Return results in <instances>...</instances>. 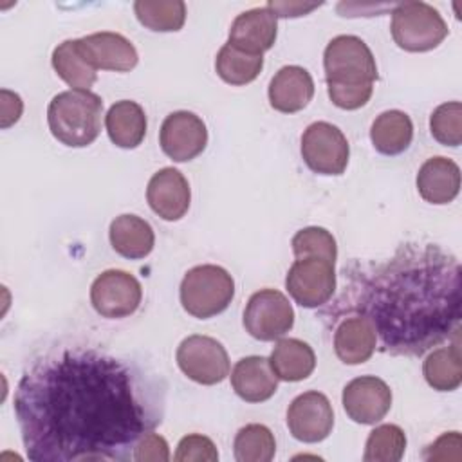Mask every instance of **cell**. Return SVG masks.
I'll return each mask as SVG.
<instances>
[{
    "instance_id": "5bb4252c",
    "label": "cell",
    "mask_w": 462,
    "mask_h": 462,
    "mask_svg": "<svg viewBox=\"0 0 462 462\" xmlns=\"http://www.w3.org/2000/svg\"><path fill=\"white\" fill-rule=\"evenodd\" d=\"M343 408L346 415L359 424L379 422L392 406V390L375 375L352 379L343 388Z\"/></svg>"
},
{
    "instance_id": "603a6c76",
    "label": "cell",
    "mask_w": 462,
    "mask_h": 462,
    "mask_svg": "<svg viewBox=\"0 0 462 462\" xmlns=\"http://www.w3.org/2000/svg\"><path fill=\"white\" fill-rule=\"evenodd\" d=\"M110 141L119 148H135L146 135V116L141 105L130 99L114 103L105 117Z\"/></svg>"
},
{
    "instance_id": "7402d4cb",
    "label": "cell",
    "mask_w": 462,
    "mask_h": 462,
    "mask_svg": "<svg viewBox=\"0 0 462 462\" xmlns=\"http://www.w3.org/2000/svg\"><path fill=\"white\" fill-rule=\"evenodd\" d=\"M110 244L114 251L130 260H141L153 249L152 226L137 215H119L110 224Z\"/></svg>"
},
{
    "instance_id": "d6a6232c",
    "label": "cell",
    "mask_w": 462,
    "mask_h": 462,
    "mask_svg": "<svg viewBox=\"0 0 462 462\" xmlns=\"http://www.w3.org/2000/svg\"><path fill=\"white\" fill-rule=\"evenodd\" d=\"M430 132L444 146H458L462 143V105L449 101L439 105L430 117Z\"/></svg>"
},
{
    "instance_id": "277c9868",
    "label": "cell",
    "mask_w": 462,
    "mask_h": 462,
    "mask_svg": "<svg viewBox=\"0 0 462 462\" xmlns=\"http://www.w3.org/2000/svg\"><path fill=\"white\" fill-rule=\"evenodd\" d=\"M103 101L90 90H65L52 97L47 108L51 134L63 144L81 148L94 143L101 132Z\"/></svg>"
},
{
    "instance_id": "d6986e66",
    "label": "cell",
    "mask_w": 462,
    "mask_h": 462,
    "mask_svg": "<svg viewBox=\"0 0 462 462\" xmlns=\"http://www.w3.org/2000/svg\"><path fill=\"white\" fill-rule=\"evenodd\" d=\"M231 384L236 395L247 402H263L271 399L278 388V377L269 359L249 356L240 359L231 372Z\"/></svg>"
},
{
    "instance_id": "ba28073f",
    "label": "cell",
    "mask_w": 462,
    "mask_h": 462,
    "mask_svg": "<svg viewBox=\"0 0 462 462\" xmlns=\"http://www.w3.org/2000/svg\"><path fill=\"white\" fill-rule=\"evenodd\" d=\"M294 325V310L285 294L274 289L254 292L244 310L245 330L260 341H274Z\"/></svg>"
},
{
    "instance_id": "4316f807",
    "label": "cell",
    "mask_w": 462,
    "mask_h": 462,
    "mask_svg": "<svg viewBox=\"0 0 462 462\" xmlns=\"http://www.w3.org/2000/svg\"><path fill=\"white\" fill-rule=\"evenodd\" d=\"M428 384L439 392L457 390L462 383V361L458 337L453 345L433 350L422 366Z\"/></svg>"
},
{
    "instance_id": "e575fe53",
    "label": "cell",
    "mask_w": 462,
    "mask_h": 462,
    "mask_svg": "<svg viewBox=\"0 0 462 462\" xmlns=\"http://www.w3.org/2000/svg\"><path fill=\"white\" fill-rule=\"evenodd\" d=\"M170 458L168 442L164 437L150 431L135 446L134 460L137 462H166Z\"/></svg>"
},
{
    "instance_id": "3957f363",
    "label": "cell",
    "mask_w": 462,
    "mask_h": 462,
    "mask_svg": "<svg viewBox=\"0 0 462 462\" xmlns=\"http://www.w3.org/2000/svg\"><path fill=\"white\" fill-rule=\"evenodd\" d=\"M327 90L330 101L343 110L366 105L377 79V65L368 45L352 34L328 42L323 54Z\"/></svg>"
},
{
    "instance_id": "6da1fadb",
    "label": "cell",
    "mask_w": 462,
    "mask_h": 462,
    "mask_svg": "<svg viewBox=\"0 0 462 462\" xmlns=\"http://www.w3.org/2000/svg\"><path fill=\"white\" fill-rule=\"evenodd\" d=\"M14 415L32 462H125L161 424L164 386L134 361L69 346L25 370Z\"/></svg>"
},
{
    "instance_id": "9a60e30c",
    "label": "cell",
    "mask_w": 462,
    "mask_h": 462,
    "mask_svg": "<svg viewBox=\"0 0 462 462\" xmlns=\"http://www.w3.org/2000/svg\"><path fill=\"white\" fill-rule=\"evenodd\" d=\"M146 200L155 215L164 220H179L186 215L191 191L186 177L175 168H162L148 182Z\"/></svg>"
},
{
    "instance_id": "f546056e",
    "label": "cell",
    "mask_w": 462,
    "mask_h": 462,
    "mask_svg": "<svg viewBox=\"0 0 462 462\" xmlns=\"http://www.w3.org/2000/svg\"><path fill=\"white\" fill-rule=\"evenodd\" d=\"M233 451L238 462H269L276 453L274 435L263 424H247L238 430Z\"/></svg>"
},
{
    "instance_id": "484cf974",
    "label": "cell",
    "mask_w": 462,
    "mask_h": 462,
    "mask_svg": "<svg viewBox=\"0 0 462 462\" xmlns=\"http://www.w3.org/2000/svg\"><path fill=\"white\" fill-rule=\"evenodd\" d=\"M56 74L76 90H88L96 83V69L83 54L78 40H65L52 52Z\"/></svg>"
},
{
    "instance_id": "52a82bcc",
    "label": "cell",
    "mask_w": 462,
    "mask_h": 462,
    "mask_svg": "<svg viewBox=\"0 0 462 462\" xmlns=\"http://www.w3.org/2000/svg\"><path fill=\"white\" fill-rule=\"evenodd\" d=\"M348 155L346 137L327 121L309 125L301 135V157L314 173L341 175L346 170Z\"/></svg>"
},
{
    "instance_id": "5b68a950",
    "label": "cell",
    "mask_w": 462,
    "mask_h": 462,
    "mask_svg": "<svg viewBox=\"0 0 462 462\" xmlns=\"http://www.w3.org/2000/svg\"><path fill=\"white\" fill-rule=\"evenodd\" d=\"M235 296L233 276L220 265H197L180 283V303L195 318L206 319L227 309Z\"/></svg>"
},
{
    "instance_id": "7a4b0ae2",
    "label": "cell",
    "mask_w": 462,
    "mask_h": 462,
    "mask_svg": "<svg viewBox=\"0 0 462 462\" xmlns=\"http://www.w3.org/2000/svg\"><path fill=\"white\" fill-rule=\"evenodd\" d=\"M336 301L365 316L393 356H420L460 328V263L433 244H404L384 262L345 269Z\"/></svg>"
},
{
    "instance_id": "4fadbf2b",
    "label": "cell",
    "mask_w": 462,
    "mask_h": 462,
    "mask_svg": "<svg viewBox=\"0 0 462 462\" xmlns=\"http://www.w3.org/2000/svg\"><path fill=\"white\" fill-rule=\"evenodd\" d=\"M334 426V411L328 399L319 392L298 395L287 410V428L301 442H319L328 437Z\"/></svg>"
},
{
    "instance_id": "9c48e42d",
    "label": "cell",
    "mask_w": 462,
    "mask_h": 462,
    "mask_svg": "<svg viewBox=\"0 0 462 462\" xmlns=\"http://www.w3.org/2000/svg\"><path fill=\"white\" fill-rule=\"evenodd\" d=\"M177 365L199 384H217L229 374V357L222 343L209 336H189L177 348Z\"/></svg>"
},
{
    "instance_id": "8fae6325",
    "label": "cell",
    "mask_w": 462,
    "mask_h": 462,
    "mask_svg": "<svg viewBox=\"0 0 462 462\" xmlns=\"http://www.w3.org/2000/svg\"><path fill=\"white\" fill-rule=\"evenodd\" d=\"M141 298L143 289L137 278L119 269L101 273L90 287V301L94 310L110 319L134 314L141 303Z\"/></svg>"
},
{
    "instance_id": "1f68e13d",
    "label": "cell",
    "mask_w": 462,
    "mask_h": 462,
    "mask_svg": "<svg viewBox=\"0 0 462 462\" xmlns=\"http://www.w3.org/2000/svg\"><path fill=\"white\" fill-rule=\"evenodd\" d=\"M291 245H292V253H294L296 260L321 258V260L336 263V258H337L336 238L325 227L310 226V227L300 229L292 236Z\"/></svg>"
},
{
    "instance_id": "d590c367",
    "label": "cell",
    "mask_w": 462,
    "mask_h": 462,
    "mask_svg": "<svg viewBox=\"0 0 462 462\" xmlns=\"http://www.w3.org/2000/svg\"><path fill=\"white\" fill-rule=\"evenodd\" d=\"M460 433L449 431L439 437L431 446H428V451L424 453L426 460H458L460 458Z\"/></svg>"
},
{
    "instance_id": "30bf717a",
    "label": "cell",
    "mask_w": 462,
    "mask_h": 462,
    "mask_svg": "<svg viewBox=\"0 0 462 462\" xmlns=\"http://www.w3.org/2000/svg\"><path fill=\"white\" fill-rule=\"evenodd\" d=\"M285 287L298 305L305 309L321 307L336 291L334 263L321 258L294 260L287 273Z\"/></svg>"
},
{
    "instance_id": "ac0fdd59",
    "label": "cell",
    "mask_w": 462,
    "mask_h": 462,
    "mask_svg": "<svg viewBox=\"0 0 462 462\" xmlns=\"http://www.w3.org/2000/svg\"><path fill=\"white\" fill-rule=\"evenodd\" d=\"M314 96L312 76L298 65L282 67L269 83L271 106L283 114L303 110Z\"/></svg>"
},
{
    "instance_id": "8d00e7d4",
    "label": "cell",
    "mask_w": 462,
    "mask_h": 462,
    "mask_svg": "<svg viewBox=\"0 0 462 462\" xmlns=\"http://www.w3.org/2000/svg\"><path fill=\"white\" fill-rule=\"evenodd\" d=\"M0 97H2V123L0 125H2V128H7L20 119L23 103L18 94L9 92L5 88L0 92Z\"/></svg>"
},
{
    "instance_id": "4dcf8cb0",
    "label": "cell",
    "mask_w": 462,
    "mask_h": 462,
    "mask_svg": "<svg viewBox=\"0 0 462 462\" xmlns=\"http://www.w3.org/2000/svg\"><path fill=\"white\" fill-rule=\"evenodd\" d=\"M406 449V435L395 424H381L370 431L365 446V462H399Z\"/></svg>"
},
{
    "instance_id": "e0dca14e",
    "label": "cell",
    "mask_w": 462,
    "mask_h": 462,
    "mask_svg": "<svg viewBox=\"0 0 462 462\" xmlns=\"http://www.w3.org/2000/svg\"><path fill=\"white\" fill-rule=\"evenodd\" d=\"M79 47L90 65L97 70L126 72L137 65V51L123 34L103 31L79 38Z\"/></svg>"
},
{
    "instance_id": "f1b7e54d",
    "label": "cell",
    "mask_w": 462,
    "mask_h": 462,
    "mask_svg": "<svg viewBox=\"0 0 462 462\" xmlns=\"http://www.w3.org/2000/svg\"><path fill=\"white\" fill-rule=\"evenodd\" d=\"M263 58L258 54H247L226 43L215 60L217 74L229 85H247L260 74Z\"/></svg>"
},
{
    "instance_id": "8992f818",
    "label": "cell",
    "mask_w": 462,
    "mask_h": 462,
    "mask_svg": "<svg viewBox=\"0 0 462 462\" xmlns=\"http://www.w3.org/2000/svg\"><path fill=\"white\" fill-rule=\"evenodd\" d=\"M393 42L410 52H424L439 47L448 36V23L440 13L426 2H404L392 13Z\"/></svg>"
},
{
    "instance_id": "74e56055",
    "label": "cell",
    "mask_w": 462,
    "mask_h": 462,
    "mask_svg": "<svg viewBox=\"0 0 462 462\" xmlns=\"http://www.w3.org/2000/svg\"><path fill=\"white\" fill-rule=\"evenodd\" d=\"M321 4H301V2H269V9L274 13V16H283V18H292V16H301L310 13Z\"/></svg>"
},
{
    "instance_id": "44dd1931",
    "label": "cell",
    "mask_w": 462,
    "mask_h": 462,
    "mask_svg": "<svg viewBox=\"0 0 462 462\" xmlns=\"http://www.w3.org/2000/svg\"><path fill=\"white\" fill-rule=\"evenodd\" d=\"M417 189L426 202L448 204L458 195L460 168L448 157H431L417 173Z\"/></svg>"
},
{
    "instance_id": "2e32d148",
    "label": "cell",
    "mask_w": 462,
    "mask_h": 462,
    "mask_svg": "<svg viewBox=\"0 0 462 462\" xmlns=\"http://www.w3.org/2000/svg\"><path fill=\"white\" fill-rule=\"evenodd\" d=\"M276 31L274 13L269 7H254L233 20L227 43L247 54L262 56L274 45Z\"/></svg>"
},
{
    "instance_id": "cb8c5ba5",
    "label": "cell",
    "mask_w": 462,
    "mask_h": 462,
    "mask_svg": "<svg viewBox=\"0 0 462 462\" xmlns=\"http://www.w3.org/2000/svg\"><path fill=\"white\" fill-rule=\"evenodd\" d=\"M269 363L278 379L296 383L307 379L312 374L316 366V356L305 341L285 337L274 345Z\"/></svg>"
},
{
    "instance_id": "7c38bea8",
    "label": "cell",
    "mask_w": 462,
    "mask_h": 462,
    "mask_svg": "<svg viewBox=\"0 0 462 462\" xmlns=\"http://www.w3.org/2000/svg\"><path fill=\"white\" fill-rule=\"evenodd\" d=\"M159 143L170 159L186 162L204 152L208 144V130L199 116L188 110H179L162 121Z\"/></svg>"
},
{
    "instance_id": "83f0119b",
    "label": "cell",
    "mask_w": 462,
    "mask_h": 462,
    "mask_svg": "<svg viewBox=\"0 0 462 462\" xmlns=\"http://www.w3.org/2000/svg\"><path fill=\"white\" fill-rule=\"evenodd\" d=\"M137 20L150 31H179L186 20V4L180 0H137L134 4Z\"/></svg>"
},
{
    "instance_id": "ffe728a7",
    "label": "cell",
    "mask_w": 462,
    "mask_h": 462,
    "mask_svg": "<svg viewBox=\"0 0 462 462\" xmlns=\"http://www.w3.org/2000/svg\"><path fill=\"white\" fill-rule=\"evenodd\" d=\"M377 346V334L365 316H348L334 330L336 356L346 365H361L370 359Z\"/></svg>"
},
{
    "instance_id": "d4e9b609",
    "label": "cell",
    "mask_w": 462,
    "mask_h": 462,
    "mask_svg": "<svg viewBox=\"0 0 462 462\" xmlns=\"http://www.w3.org/2000/svg\"><path fill=\"white\" fill-rule=\"evenodd\" d=\"M413 137V125L408 114L401 110H386L375 117L370 128L374 148L383 155L402 153Z\"/></svg>"
},
{
    "instance_id": "836d02e7",
    "label": "cell",
    "mask_w": 462,
    "mask_h": 462,
    "mask_svg": "<svg viewBox=\"0 0 462 462\" xmlns=\"http://www.w3.org/2000/svg\"><path fill=\"white\" fill-rule=\"evenodd\" d=\"M173 458L177 462H215L218 460V451L211 439L193 433L180 439Z\"/></svg>"
}]
</instances>
